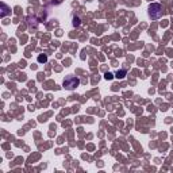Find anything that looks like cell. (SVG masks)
I'll return each mask as SVG.
<instances>
[{
  "label": "cell",
  "mask_w": 173,
  "mask_h": 173,
  "mask_svg": "<svg viewBox=\"0 0 173 173\" xmlns=\"http://www.w3.org/2000/svg\"><path fill=\"white\" fill-rule=\"evenodd\" d=\"M164 14V7L158 3H152L149 5V16L152 19H160Z\"/></svg>",
  "instance_id": "obj_1"
},
{
  "label": "cell",
  "mask_w": 173,
  "mask_h": 173,
  "mask_svg": "<svg viewBox=\"0 0 173 173\" xmlns=\"http://www.w3.org/2000/svg\"><path fill=\"white\" fill-rule=\"evenodd\" d=\"M79 85H80V79L76 76H68L64 80V88H66L68 91H73Z\"/></svg>",
  "instance_id": "obj_2"
},
{
  "label": "cell",
  "mask_w": 173,
  "mask_h": 173,
  "mask_svg": "<svg viewBox=\"0 0 173 173\" xmlns=\"http://www.w3.org/2000/svg\"><path fill=\"white\" fill-rule=\"evenodd\" d=\"M73 25H75V26H79V25H80V21H79V19H76V18H75V22H73Z\"/></svg>",
  "instance_id": "obj_6"
},
{
  "label": "cell",
  "mask_w": 173,
  "mask_h": 173,
  "mask_svg": "<svg viewBox=\"0 0 173 173\" xmlns=\"http://www.w3.org/2000/svg\"><path fill=\"white\" fill-rule=\"evenodd\" d=\"M112 77H114L112 76V73H106V79H107V80H111Z\"/></svg>",
  "instance_id": "obj_5"
},
{
  "label": "cell",
  "mask_w": 173,
  "mask_h": 173,
  "mask_svg": "<svg viewBox=\"0 0 173 173\" xmlns=\"http://www.w3.org/2000/svg\"><path fill=\"white\" fill-rule=\"evenodd\" d=\"M126 73H127V72H126V69H122L120 72H118V73H116V77H118V79H123Z\"/></svg>",
  "instance_id": "obj_3"
},
{
  "label": "cell",
  "mask_w": 173,
  "mask_h": 173,
  "mask_svg": "<svg viewBox=\"0 0 173 173\" xmlns=\"http://www.w3.org/2000/svg\"><path fill=\"white\" fill-rule=\"evenodd\" d=\"M47 61V57L45 56V54H41V56H38V62H46Z\"/></svg>",
  "instance_id": "obj_4"
}]
</instances>
